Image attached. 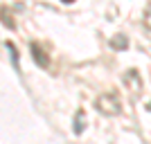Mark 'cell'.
Segmentation results:
<instances>
[{"instance_id":"cell-6","label":"cell","mask_w":151,"mask_h":144,"mask_svg":"<svg viewBox=\"0 0 151 144\" xmlns=\"http://www.w3.org/2000/svg\"><path fill=\"white\" fill-rule=\"evenodd\" d=\"M5 47H7V52H9V54H12V61H14V68L18 70L20 68V63H18V52H16V45L12 43V41H7L5 43Z\"/></svg>"},{"instance_id":"cell-5","label":"cell","mask_w":151,"mask_h":144,"mask_svg":"<svg viewBox=\"0 0 151 144\" xmlns=\"http://www.w3.org/2000/svg\"><path fill=\"white\" fill-rule=\"evenodd\" d=\"M111 47H113V50H126V47H129V38H126L124 34H117L115 38H111Z\"/></svg>"},{"instance_id":"cell-1","label":"cell","mask_w":151,"mask_h":144,"mask_svg":"<svg viewBox=\"0 0 151 144\" xmlns=\"http://www.w3.org/2000/svg\"><path fill=\"white\" fill-rule=\"evenodd\" d=\"M97 110L104 115H117L122 110L120 108V97L115 92H106V95H101L99 99H97Z\"/></svg>"},{"instance_id":"cell-3","label":"cell","mask_w":151,"mask_h":144,"mask_svg":"<svg viewBox=\"0 0 151 144\" xmlns=\"http://www.w3.org/2000/svg\"><path fill=\"white\" fill-rule=\"evenodd\" d=\"M83 128H86V115H83V110H77V115H75V126H72V131H75V135H81Z\"/></svg>"},{"instance_id":"cell-2","label":"cell","mask_w":151,"mask_h":144,"mask_svg":"<svg viewBox=\"0 0 151 144\" xmlns=\"http://www.w3.org/2000/svg\"><path fill=\"white\" fill-rule=\"evenodd\" d=\"M32 57H34V61H36L38 68H47V65H50V59H47L45 50L38 43H32Z\"/></svg>"},{"instance_id":"cell-7","label":"cell","mask_w":151,"mask_h":144,"mask_svg":"<svg viewBox=\"0 0 151 144\" xmlns=\"http://www.w3.org/2000/svg\"><path fill=\"white\" fill-rule=\"evenodd\" d=\"M61 2H65V5H70V2H75V0H61Z\"/></svg>"},{"instance_id":"cell-4","label":"cell","mask_w":151,"mask_h":144,"mask_svg":"<svg viewBox=\"0 0 151 144\" xmlns=\"http://www.w3.org/2000/svg\"><path fill=\"white\" fill-rule=\"evenodd\" d=\"M124 81L129 83L133 90H140V75L135 72V70H129V72H126V75H124Z\"/></svg>"}]
</instances>
